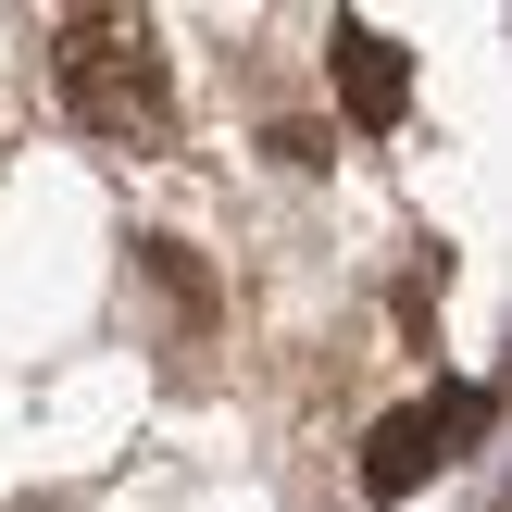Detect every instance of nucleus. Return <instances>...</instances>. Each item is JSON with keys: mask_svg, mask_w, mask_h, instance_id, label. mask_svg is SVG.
I'll return each mask as SVG.
<instances>
[{"mask_svg": "<svg viewBox=\"0 0 512 512\" xmlns=\"http://www.w3.org/2000/svg\"><path fill=\"white\" fill-rule=\"evenodd\" d=\"M50 88H63V113L88 138H138V150L175 138V75H163V38L138 13H75L50 38Z\"/></svg>", "mask_w": 512, "mask_h": 512, "instance_id": "obj_1", "label": "nucleus"}, {"mask_svg": "<svg viewBox=\"0 0 512 512\" xmlns=\"http://www.w3.org/2000/svg\"><path fill=\"white\" fill-rule=\"evenodd\" d=\"M325 75H338V113L350 125H400V113H413V50H400L388 25H363V13L325 25Z\"/></svg>", "mask_w": 512, "mask_h": 512, "instance_id": "obj_2", "label": "nucleus"}, {"mask_svg": "<svg viewBox=\"0 0 512 512\" xmlns=\"http://www.w3.org/2000/svg\"><path fill=\"white\" fill-rule=\"evenodd\" d=\"M438 463H450V425H438V400H400V413H375V438H363V500H400V488H425Z\"/></svg>", "mask_w": 512, "mask_h": 512, "instance_id": "obj_3", "label": "nucleus"}, {"mask_svg": "<svg viewBox=\"0 0 512 512\" xmlns=\"http://www.w3.org/2000/svg\"><path fill=\"white\" fill-rule=\"evenodd\" d=\"M138 263L163 275V288L188 300V313H213V263H200V250H175V238H138Z\"/></svg>", "mask_w": 512, "mask_h": 512, "instance_id": "obj_4", "label": "nucleus"}]
</instances>
